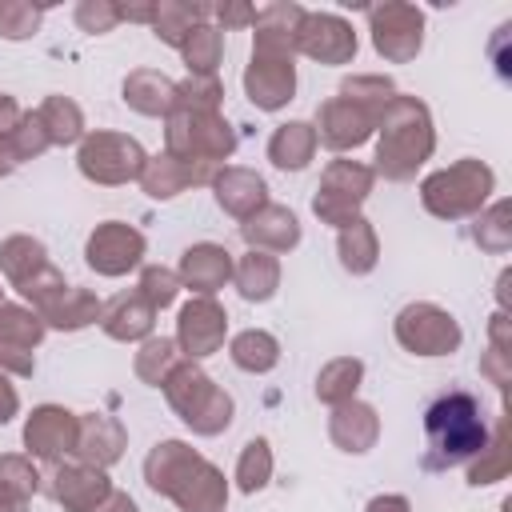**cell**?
<instances>
[{"instance_id":"1","label":"cell","mask_w":512,"mask_h":512,"mask_svg":"<svg viewBox=\"0 0 512 512\" xmlns=\"http://www.w3.org/2000/svg\"><path fill=\"white\" fill-rule=\"evenodd\" d=\"M424 432H428L424 468H452V464L476 456L488 440L480 400L472 392H460V388H452V392H444L428 404Z\"/></svg>"},{"instance_id":"2","label":"cell","mask_w":512,"mask_h":512,"mask_svg":"<svg viewBox=\"0 0 512 512\" xmlns=\"http://www.w3.org/2000/svg\"><path fill=\"white\" fill-rule=\"evenodd\" d=\"M140 148L120 136H92L80 152V168L96 180H128L140 168Z\"/></svg>"},{"instance_id":"3","label":"cell","mask_w":512,"mask_h":512,"mask_svg":"<svg viewBox=\"0 0 512 512\" xmlns=\"http://www.w3.org/2000/svg\"><path fill=\"white\" fill-rule=\"evenodd\" d=\"M140 248H144V240H140L132 228H124V224H104V228L88 240V264L100 268V272H108V276H116V272H124V268H132V264L140 260Z\"/></svg>"},{"instance_id":"4","label":"cell","mask_w":512,"mask_h":512,"mask_svg":"<svg viewBox=\"0 0 512 512\" xmlns=\"http://www.w3.org/2000/svg\"><path fill=\"white\" fill-rule=\"evenodd\" d=\"M368 192V172L364 168H352V164H336L328 176H324V192L316 196V212L328 216V220H340L348 212V204L356 208Z\"/></svg>"},{"instance_id":"5","label":"cell","mask_w":512,"mask_h":512,"mask_svg":"<svg viewBox=\"0 0 512 512\" xmlns=\"http://www.w3.org/2000/svg\"><path fill=\"white\" fill-rule=\"evenodd\" d=\"M224 336V312L212 300H196L180 312V340L192 356H208Z\"/></svg>"},{"instance_id":"6","label":"cell","mask_w":512,"mask_h":512,"mask_svg":"<svg viewBox=\"0 0 512 512\" xmlns=\"http://www.w3.org/2000/svg\"><path fill=\"white\" fill-rule=\"evenodd\" d=\"M300 44H304V52H312L320 60H344L356 52V36L336 16H312L300 32Z\"/></svg>"},{"instance_id":"7","label":"cell","mask_w":512,"mask_h":512,"mask_svg":"<svg viewBox=\"0 0 512 512\" xmlns=\"http://www.w3.org/2000/svg\"><path fill=\"white\" fill-rule=\"evenodd\" d=\"M272 64L276 60L256 56L252 68H248V76H244V84H248V92H252V100L260 108H280L292 96V64H280L276 72H272Z\"/></svg>"},{"instance_id":"8","label":"cell","mask_w":512,"mask_h":512,"mask_svg":"<svg viewBox=\"0 0 512 512\" xmlns=\"http://www.w3.org/2000/svg\"><path fill=\"white\" fill-rule=\"evenodd\" d=\"M28 448L32 452H40V456H56L60 448H68V440H72V420H68V412H60V408H40L32 420H28Z\"/></svg>"},{"instance_id":"9","label":"cell","mask_w":512,"mask_h":512,"mask_svg":"<svg viewBox=\"0 0 512 512\" xmlns=\"http://www.w3.org/2000/svg\"><path fill=\"white\" fill-rule=\"evenodd\" d=\"M104 492H108V480H104L100 472L72 468V472H60V476H56V500H64V504L76 508V512L92 508Z\"/></svg>"},{"instance_id":"10","label":"cell","mask_w":512,"mask_h":512,"mask_svg":"<svg viewBox=\"0 0 512 512\" xmlns=\"http://www.w3.org/2000/svg\"><path fill=\"white\" fill-rule=\"evenodd\" d=\"M184 276H188L192 288H204V292L216 288V284H224V276H228V252L224 248H212V244L192 248L184 256Z\"/></svg>"},{"instance_id":"11","label":"cell","mask_w":512,"mask_h":512,"mask_svg":"<svg viewBox=\"0 0 512 512\" xmlns=\"http://www.w3.org/2000/svg\"><path fill=\"white\" fill-rule=\"evenodd\" d=\"M32 492H36V472L16 456L0 460V512H24V500Z\"/></svg>"},{"instance_id":"12","label":"cell","mask_w":512,"mask_h":512,"mask_svg":"<svg viewBox=\"0 0 512 512\" xmlns=\"http://www.w3.org/2000/svg\"><path fill=\"white\" fill-rule=\"evenodd\" d=\"M332 436H336L348 452H364V444H372V436H376L372 408H364V404L340 408V412H336V420H332Z\"/></svg>"},{"instance_id":"13","label":"cell","mask_w":512,"mask_h":512,"mask_svg":"<svg viewBox=\"0 0 512 512\" xmlns=\"http://www.w3.org/2000/svg\"><path fill=\"white\" fill-rule=\"evenodd\" d=\"M308 156H312V132H308V124H284L272 136V160L280 168H304Z\"/></svg>"},{"instance_id":"14","label":"cell","mask_w":512,"mask_h":512,"mask_svg":"<svg viewBox=\"0 0 512 512\" xmlns=\"http://www.w3.org/2000/svg\"><path fill=\"white\" fill-rule=\"evenodd\" d=\"M244 236H248L252 244H256V240H268V244H276V248H288V244H296L300 228H296V216H292V212H284V208H268L260 220L244 224Z\"/></svg>"},{"instance_id":"15","label":"cell","mask_w":512,"mask_h":512,"mask_svg":"<svg viewBox=\"0 0 512 512\" xmlns=\"http://www.w3.org/2000/svg\"><path fill=\"white\" fill-rule=\"evenodd\" d=\"M232 360L248 372H264L276 364V340L264 336V332H244L232 340Z\"/></svg>"},{"instance_id":"16","label":"cell","mask_w":512,"mask_h":512,"mask_svg":"<svg viewBox=\"0 0 512 512\" xmlns=\"http://www.w3.org/2000/svg\"><path fill=\"white\" fill-rule=\"evenodd\" d=\"M260 200H264L260 176H252V172H228V176L220 180V204H224V208L248 212V208L260 204Z\"/></svg>"},{"instance_id":"17","label":"cell","mask_w":512,"mask_h":512,"mask_svg":"<svg viewBox=\"0 0 512 512\" xmlns=\"http://www.w3.org/2000/svg\"><path fill=\"white\" fill-rule=\"evenodd\" d=\"M272 284H276V264L268 260V256H248L244 260V268H240V292L248 296V300H264L268 292H272Z\"/></svg>"},{"instance_id":"18","label":"cell","mask_w":512,"mask_h":512,"mask_svg":"<svg viewBox=\"0 0 512 512\" xmlns=\"http://www.w3.org/2000/svg\"><path fill=\"white\" fill-rule=\"evenodd\" d=\"M152 312L148 308H140L136 300H128V296H120L112 308H108V332L112 336H140V332H148V320Z\"/></svg>"},{"instance_id":"19","label":"cell","mask_w":512,"mask_h":512,"mask_svg":"<svg viewBox=\"0 0 512 512\" xmlns=\"http://www.w3.org/2000/svg\"><path fill=\"white\" fill-rule=\"evenodd\" d=\"M324 140L328 144H336V148H344V144H356V140H364V116H340V108L336 104H328L324 108Z\"/></svg>"},{"instance_id":"20","label":"cell","mask_w":512,"mask_h":512,"mask_svg":"<svg viewBox=\"0 0 512 512\" xmlns=\"http://www.w3.org/2000/svg\"><path fill=\"white\" fill-rule=\"evenodd\" d=\"M340 252H344L348 268H356V272L372 268V236H368V228L352 224V232H344V240H340Z\"/></svg>"},{"instance_id":"21","label":"cell","mask_w":512,"mask_h":512,"mask_svg":"<svg viewBox=\"0 0 512 512\" xmlns=\"http://www.w3.org/2000/svg\"><path fill=\"white\" fill-rule=\"evenodd\" d=\"M356 380H360V364L356 360H340L320 376V396L324 400H340V396H348V384L356 388Z\"/></svg>"},{"instance_id":"22","label":"cell","mask_w":512,"mask_h":512,"mask_svg":"<svg viewBox=\"0 0 512 512\" xmlns=\"http://www.w3.org/2000/svg\"><path fill=\"white\" fill-rule=\"evenodd\" d=\"M268 464H272V460H268V444H264V440H252L248 452H244V460H240V484H244V492H252V488L264 484Z\"/></svg>"},{"instance_id":"23","label":"cell","mask_w":512,"mask_h":512,"mask_svg":"<svg viewBox=\"0 0 512 512\" xmlns=\"http://www.w3.org/2000/svg\"><path fill=\"white\" fill-rule=\"evenodd\" d=\"M44 120L52 124V140H72L80 132V112L72 104H64V100H48Z\"/></svg>"},{"instance_id":"24","label":"cell","mask_w":512,"mask_h":512,"mask_svg":"<svg viewBox=\"0 0 512 512\" xmlns=\"http://www.w3.org/2000/svg\"><path fill=\"white\" fill-rule=\"evenodd\" d=\"M188 60H192L200 72H208V68L216 64V32H212V28H196V32H192Z\"/></svg>"},{"instance_id":"25","label":"cell","mask_w":512,"mask_h":512,"mask_svg":"<svg viewBox=\"0 0 512 512\" xmlns=\"http://www.w3.org/2000/svg\"><path fill=\"white\" fill-rule=\"evenodd\" d=\"M144 288H148V300L152 304H168L176 296V280L168 272H160V268H148L144 272Z\"/></svg>"},{"instance_id":"26","label":"cell","mask_w":512,"mask_h":512,"mask_svg":"<svg viewBox=\"0 0 512 512\" xmlns=\"http://www.w3.org/2000/svg\"><path fill=\"white\" fill-rule=\"evenodd\" d=\"M12 408H16V392H12V388H4V380H0V424L12 416Z\"/></svg>"},{"instance_id":"27","label":"cell","mask_w":512,"mask_h":512,"mask_svg":"<svg viewBox=\"0 0 512 512\" xmlns=\"http://www.w3.org/2000/svg\"><path fill=\"white\" fill-rule=\"evenodd\" d=\"M368 512H404V500L400 496H388V500H372Z\"/></svg>"},{"instance_id":"28","label":"cell","mask_w":512,"mask_h":512,"mask_svg":"<svg viewBox=\"0 0 512 512\" xmlns=\"http://www.w3.org/2000/svg\"><path fill=\"white\" fill-rule=\"evenodd\" d=\"M104 512H136V504H132L128 496H112V504H108Z\"/></svg>"},{"instance_id":"29","label":"cell","mask_w":512,"mask_h":512,"mask_svg":"<svg viewBox=\"0 0 512 512\" xmlns=\"http://www.w3.org/2000/svg\"><path fill=\"white\" fill-rule=\"evenodd\" d=\"M8 116H12V104H8V100H0V124H4Z\"/></svg>"}]
</instances>
